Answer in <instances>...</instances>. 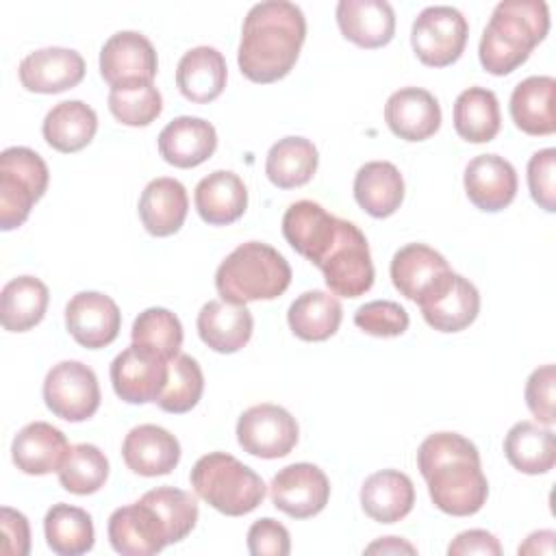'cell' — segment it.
Returning a JSON list of instances; mask_svg holds the SVG:
<instances>
[{
	"instance_id": "cell-39",
	"label": "cell",
	"mask_w": 556,
	"mask_h": 556,
	"mask_svg": "<svg viewBox=\"0 0 556 556\" xmlns=\"http://www.w3.org/2000/svg\"><path fill=\"white\" fill-rule=\"evenodd\" d=\"M43 534L48 547L59 556H80L93 547L91 515L72 504H54L43 517Z\"/></svg>"
},
{
	"instance_id": "cell-29",
	"label": "cell",
	"mask_w": 556,
	"mask_h": 556,
	"mask_svg": "<svg viewBox=\"0 0 556 556\" xmlns=\"http://www.w3.org/2000/svg\"><path fill=\"white\" fill-rule=\"evenodd\" d=\"M198 215L211 226H228L248 208V189L230 169H215L195 185L193 193Z\"/></svg>"
},
{
	"instance_id": "cell-6",
	"label": "cell",
	"mask_w": 556,
	"mask_h": 556,
	"mask_svg": "<svg viewBox=\"0 0 556 556\" xmlns=\"http://www.w3.org/2000/svg\"><path fill=\"white\" fill-rule=\"evenodd\" d=\"M50 172L46 161L30 148L13 146L0 154V228H20L33 204L46 193Z\"/></svg>"
},
{
	"instance_id": "cell-4",
	"label": "cell",
	"mask_w": 556,
	"mask_h": 556,
	"mask_svg": "<svg viewBox=\"0 0 556 556\" xmlns=\"http://www.w3.org/2000/svg\"><path fill=\"white\" fill-rule=\"evenodd\" d=\"M289 285L291 267L287 258L263 241L237 245L215 271L217 293L230 304L276 300Z\"/></svg>"
},
{
	"instance_id": "cell-17",
	"label": "cell",
	"mask_w": 556,
	"mask_h": 556,
	"mask_svg": "<svg viewBox=\"0 0 556 556\" xmlns=\"http://www.w3.org/2000/svg\"><path fill=\"white\" fill-rule=\"evenodd\" d=\"M339 219L313 200H298L282 215V235L298 254L319 265L337 239Z\"/></svg>"
},
{
	"instance_id": "cell-37",
	"label": "cell",
	"mask_w": 556,
	"mask_h": 556,
	"mask_svg": "<svg viewBox=\"0 0 556 556\" xmlns=\"http://www.w3.org/2000/svg\"><path fill=\"white\" fill-rule=\"evenodd\" d=\"M319 154L306 137L278 139L265 159V174L278 189H295L306 185L317 172Z\"/></svg>"
},
{
	"instance_id": "cell-2",
	"label": "cell",
	"mask_w": 556,
	"mask_h": 556,
	"mask_svg": "<svg viewBox=\"0 0 556 556\" xmlns=\"http://www.w3.org/2000/svg\"><path fill=\"white\" fill-rule=\"evenodd\" d=\"M306 39V17L302 9L287 0H265L254 4L241 28L237 63L252 83H276L285 78Z\"/></svg>"
},
{
	"instance_id": "cell-3",
	"label": "cell",
	"mask_w": 556,
	"mask_h": 556,
	"mask_svg": "<svg viewBox=\"0 0 556 556\" xmlns=\"http://www.w3.org/2000/svg\"><path fill=\"white\" fill-rule=\"evenodd\" d=\"M549 30V11L541 0H504L495 4L482 30L478 56L493 76H506L523 65Z\"/></svg>"
},
{
	"instance_id": "cell-27",
	"label": "cell",
	"mask_w": 556,
	"mask_h": 556,
	"mask_svg": "<svg viewBox=\"0 0 556 556\" xmlns=\"http://www.w3.org/2000/svg\"><path fill=\"white\" fill-rule=\"evenodd\" d=\"M189 198L180 180L161 176L146 185L139 198V217L152 237L178 232L187 219Z\"/></svg>"
},
{
	"instance_id": "cell-32",
	"label": "cell",
	"mask_w": 556,
	"mask_h": 556,
	"mask_svg": "<svg viewBox=\"0 0 556 556\" xmlns=\"http://www.w3.org/2000/svg\"><path fill=\"white\" fill-rule=\"evenodd\" d=\"M96 130L98 115L83 100H63L54 104L41 124L46 143L63 154H72L89 146Z\"/></svg>"
},
{
	"instance_id": "cell-34",
	"label": "cell",
	"mask_w": 556,
	"mask_h": 556,
	"mask_svg": "<svg viewBox=\"0 0 556 556\" xmlns=\"http://www.w3.org/2000/svg\"><path fill=\"white\" fill-rule=\"evenodd\" d=\"M343 319L341 302L328 291H304L298 295L287 313L291 332L302 341H326L330 339Z\"/></svg>"
},
{
	"instance_id": "cell-38",
	"label": "cell",
	"mask_w": 556,
	"mask_h": 556,
	"mask_svg": "<svg viewBox=\"0 0 556 556\" xmlns=\"http://www.w3.org/2000/svg\"><path fill=\"white\" fill-rule=\"evenodd\" d=\"M502 126L500 102L491 89L469 87L454 102V128L469 143H486L495 139Z\"/></svg>"
},
{
	"instance_id": "cell-21",
	"label": "cell",
	"mask_w": 556,
	"mask_h": 556,
	"mask_svg": "<svg viewBox=\"0 0 556 556\" xmlns=\"http://www.w3.org/2000/svg\"><path fill=\"white\" fill-rule=\"evenodd\" d=\"M426 324L439 332H460L480 311V293L465 276L454 274L424 302H419Z\"/></svg>"
},
{
	"instance_id": "cell-7",
	"label": "cell",
	"mask_w": 556,
	"mask_h": 556,
	"mask_svg": "<svg viewBox=\"0 0 556 556\" xmlns=\"http://www.w3.org/2000/svg\"><path fill=\"white\" fill-rule=\"evenodd\" d=\"M328 289L341 298H358L374 285V263L367 237L348 219H339L337 239L317 265Z\"/></svg>"
},
{
	"instance_id": "cell-33",
	"label": "cell",
	"mask_w": 556,
	"mask_h": 556,
	"mask_svg": "<svg viewBox=\"0 0 556 556\" xmlns=\"http://www.w3.org/2000/svg\"><path fill=\"white\" fill-rule=\"evenodd\" d=\"M354 200L371 217L393 215L404 200V178L389 161H369L354 176Z\"/></svg>"
},
{
	"instance_id": "cell-22",
	"label": "cell",
	"mask_w": 556,
	"mask_h": 556,
	"mask_svg": "<svg viewBox=\"0 0 556 556\" xmlns=\"http://www.w3.org/2000/svg\"><path fill=\"white\" fill-rule=\"evenodd\" d=\"M122 458L139 476H165L180 463V443L169 430L156 424H141L126 434Z\"/></svg>"
},
{
	"instance_id": "cell-15",
	"label": "cell",
	"mask_w": 556,
	"mask_h": 556,
	"mask_svg": "<svg viewBox=\"0 0 556 556\" xmlns=\"http://www.w3.org/2000/svg\"><path fill=\"white\" fill-rule=\"evenodd\" d=\"M65 328L87 350L111 345L122 328V313L113 298L100 291H80L65 306Z\"/></svg>"
},
{
	"instance_id": "cell-24",
	"label": "cell",
	"mask_w": 556,
	"mask_h": 556,
	"mask_svg": "<svg viewBox=\"0 0 556 556\" xmlns=\"http://www.w3.org/2000/svg\"><path fill=\"white\" fill-rule=\"evenodd\" d=\"M337 24L348 41L365 50L382 48L395 35V13L384 0H341Z\"/></svg>"
},
{
	"instance_id": "cell-51",
	"label": "cell",
	"mask_w": 556,
	"mask_h": 556,
	"mask_svg": "<svg viewBox=\"0 0 556 556\" xmlns=\"http://www.w3.org/2000/svg\"><path fill=\"white\" fill-rule=\"evenodd\" d=\"M554 539L556 532L554 530H536L532 532L521 545H519V554H554Z\"/></svg>"
},
{
	"instance_id": "cell-40",
	"label": "cell",
	"mask_w": 556,
	"mask_h": 556,
	"mask_svg": "<svg viewBox=\"0 0 556 556\" xmlns=\"http://www.w3.org/2000/svg\"><path fill=\"white\" fill-rule=\"evenodd\" d=\"M130 339L137 348L172 361L180 354L182 348V324L172 311L163 306H150L141 311L132 321Z\"/></svg>"
},
{
	"instance_id": "cell-31",
	"label": "cell",
	"mask_w": 556,
	"mask_h": 556,
	"mask_svg": "<svg viewBox=\"0 0 556 556\" xmlns=\"http://www.w3.org/2000/svg\"><path fill=\"white\" fill-rule=\"evenodd\" d=\"M556 80L552 76H528L510 93V117L526 135H552L556 130L554 115Z\"/></svg>"
},
{
	"instance_id": "cell-10",
	"label": "cell",
	"mask_w": 556,
	"mask_h": 556,
	"mask_svg": "<svg viewBox=\"0 0 556 556\" xmlns=\"http://www.w3.org/2000/svg\"><path fill=\"white\" fill-rule=\"evenodd\" d=\"M300 437L295 417L278 404H256L241 413L237 421V441L243 452L256 458L287 456Z\"/></svg>"
},
{
	"instance_id": "cell-36",
	"label": "cell",
	"mask_w": 556,
	"mask_h": 556,
	"mask_svg": "<svg viewBox=\"0 0 556 556\" xmlns=\"http://www.w3.org/2000/svg\"><path fill=\"white\" fill-rule=\"evenodd\" d=\"M50 291L35 276H17L2 287L0 321L9 332H26L35 328L48 308Z\"/></svg>"
},
{
	"instance_id": "cell-28",
	"label": "cell",
	"mask_w": 556,
	"mask_h": 556,
	"mask_svg": "<svg viewBox=\"0 0 556 556\" xmlns=\"http://www.w3.org/2000/svg\"><path fill=\"white\" fill-rule=\"evenodd\" d=\"M226 59L211 46H195L187 50L176 65V85L180 93L195 104H206L219 98L226 87Z\"/></svg>"
},
{
	"instance_id": "cell-47",
	"label": "cell",
	"mask_w": 556,
	"mask_h": 556,
	"mask_svg": "<svg viewBox=\"0 0 556 556\" xmlns=\"http://www.w3.org/2000/svg\"><path fill=\"white\" fill-rule=\"evenodd\" d=\"M554 384H556V369L554 365H543L534 369L526 382V404L530 413L543 426L554 424Z\"/></svg>"
},
{
	"instance_id": "cell-19",
	"label": "cell",
	"mask_w": 556,
	"mask_h": 556,
	"mask_svg": "<svg viewBox=\"0 0 556 556\" xmlns=\"http://www.w3.org/2000/svg\"><path fill=\"white\" fill-rule=\"evenodd\" d=\"M465 193L469 202L484 211L497 213L517 195V172L500 154H478L465 167Z\"/></svg>"
},
{
	"instance_id": "cell-52",
	"label": "cell",
	"mask_w": 556,
	"mask_h": 556,
	"mask_svg": "<svg viewBox=\"0 0 556 556\" xmlns=\"http://www.w3.org/2000/svg\"><path fill=\"white\" fill-rule=\"evenodd\" d=\"M367 554H400V552H406V554H415V545H410L408 541L400 539V536H382L380 541L371 543L365 547Z\"/></svg>"
},
{
	"instance_id": "cell-18",
	"label": "cell",
	"mask_w": 556,
	"mask_h": 556,
	"mask_svg": "<svg viewBox=\"0 0 556 556\" xmlns=\"http://www.w3.org/2000/svg\"><path fill=\"white\" fill-rule=\"evenodd\" d=\"M20 83L33 93H61L85 78V59L72 48H41L20 63Z\"/></svg>"
},
{
	"instance_id": "cell-8",
	"label": "cell",
	"mask_w": 556,
	"mask_h": 556,
	"mask_svg": "<svg viewBox=\"0 0 556 556\" xmlns=\"http://www.w3.org/2000/svg\"><path fill=\"white\" fill-rule=\"evenodd\" d=\"M469 24L465 15L447 4L426 7L413 22L410 46L417 59L430 67L456 63L465 50Z\"/></svg>"
},
{
	"instance_id": "cell-49",
	"label": "cell",
	"mask_w": 556,
	"mask_h": 556,
	"mask_svg": "<svg viewBox=\"0 0 556 556\" xmlns=\"http://www.w3.org/2000/svg\"><path fill=\"white\" fill-rule=\"evenodd\" d=\"M0 530H2L0 554H4V556H26L30 552L28 519L20 510H15L11 506H2V510H0Z\"/></svg>"
},
{
	"instance_id": "cell-48",
	"label": "cell",
	"mask_w": 556,
	"mask_h": 556,
	"mask_svg": "<svg viewBox=\"0 0 556 556\" xmlns=\"http://www.w3.org/2000/svg\"><path fill=\"white\" fill-rule=\"evenodd\" d=\"M248 549L254 556H287L291 552L289 530L271 519H256L248 530Z\"/></svg>"
},
{
	"instance_id": "cell-42",
	"label": "cell",
	"mask_w": 556,
	"mask_h": 556,
	"mask_svg": "<svg viewBox=\"0 0 556 556\" xmlns=\"http://www.w3.org/2000/svg\"><path fill=\"white\" fill-rule=\"evenodd\" d=\"M204 391V374L195 358L189 354H178L169 361V374L163 393L156 404L165 413H189L202 397Z\"/></svg>"
},
{
	"instance_id": "cell-35",
	"label": "cell",
	"mask_w": 556,
	"mask_h": 556,
	"mask_svg": "<svg viewBox=\"0 0 556 556\" xmlns=\"http://www.w3.org/2000/svg\"><path fill=\"white\" fill-rule=\"evenodd\" d=\"M508 463L528 476L547 473L556 465V437L534 421H517L504 439Z\"/></svg>"
},
{
	"instance_id": "cell-11",
	"label": "cell",
	"mask_w": 556,
	"mask_h": 556,
	"mask_svg": "<svg viewBox=\"0 0 556 556\" xmlns=\"http://www.w3.org/2000/svg\"><path fill=\"white\" fill-rule=\"evenodd\" d=\"M159 59L152 41L137 30L111 35L100 50V74L111 89L148 85L154 80Z\"/></svg>"
},
{
	"instance_id": "cell-23",
	"label": "cell",
	"mask_w": 556,
	"mask_h": 556,
	"mask_svg": "<svg viewBox=\"0 0 556 556\" xmlns=\"http://www.w3.org/2000/svg\"><path fill=\"white\" fill-rule=\"evenodd\" d=\"M217 148L215 126L202 117L180 115L159 132V154L165 163L189 169L213 156Z\"/></svg>"
},
{
	"instance_id": "cell-16",
	"label": "cell",
	"mask_w": 556,
	"mask_h": 556,
	"mask_svg": "<svg viewBox=\"0 0 556 556\" xmlns=\"http://www.w3.org/2000/svg\"><path fill=\"white\" fill-rule=\"evenodd\" d=\"M393 287L413 302H424L450 276L452 269L443 254L426 243H406L391 258Z\"/></svg>"
},
{
	"instance_id": "cell-12",
	"label": "cell",
	"mask_w": 556,
	"mask_h": 556,
	"mask_svg": "<svg viewBox=\"0 0 556 556\" xmlns=\"http://www.w3.org/2000/svg\"><path fill=\"white\" fill-rule=\"evenodd\" d=\"M271 504L293 519L319 515L330 500L328 476L313 463L282 467L269 484Z\"/></svg>"
},
{
	"instance_id": "cell-20",
	"label": "cell",
	"mask_w": 556,
	"mask_h": 556,
	"mask_svg": "<svg viewBox=\"0 0 556 556\" xmlns=\"http://www.w3.org/2000/svg\"><path fill=\"white\" fill-rule=\"evenodd\" d=\"M389 130L404 141H424L441 128L439 100L421 87H402L384 104Z\"/></svg>"
},
{
	"instance_id": "cell-26",
	"label": "cell",
	"mask_w": 556,
	"mask_h": 556,
	"mask_svg": "<svg viewBox=\"0 0 556 556\" xmlns=\"http://www.w3.org/2000/svg\"><path fill=\"white\" fill-rule=\"evenodd\" d=\"M198 334L211 350L219 354L239 352L252 337L254 319L245 304L224 300L206 302L198 313Z\"/></svg>"
},
{
	"instance_id": "cell-25",
	"label": "cell",
	"mask_w": 556,
	"mask_h": 556,
	"mask_svg": "<svg viewBox=\"0 0 556 556\" xmlns=\"http://www.w3.org/2000/svg\"><path fill=\"white\" fill-rule=\"evenodd\" d=\"M67 452L70 443L65 434L48 421H33L24 426L11 443V458L15 467L28 476L59 471Z\"/></svg>"
},
{
	"instance_id": "cell-9",
	"label": "cell",
	"mask_w": 556,
	"mask_h": 556,
	"mask_svg": "<svg viewBox=\"0 0 556 556\" xmlns=\"http://www.w3.org/2000/svg\"><path fill=\"white\" fill-rule=\"evenodd\" d=\"M43 402L52 415L65 421H85L100 408L96 371L80 361L56 363L43 380Z\"/></svg>"
},
{
	"instance_id": "cell-50",
	"label": "cell",
	"mask_w": 556,
	"mask_h": 556,
	"mask_svg": "<svg viewBox=\"0 0 556 556\" xmlns=\"http://www.w3.org/2000/svg\"><path fill=\"white\" fill-rule=\"evenodd\" d=\"M450 556H467V554H484V556H500L502 545L495 539V534L473 528L465 530L454 536V541L447 545Z\"/></svg>"
},
{
	"instance_id": "cell-14",
	"label": "cell",
	"mask_w": 556,
	"mask_h": 556,
	"mask_svg": "<svg viewBox=\"0 0 556 556\" xmlns=\"http://www.w3.org/2000/svg\"><path fill=\"white\" fill-rule=\"evenodd\" d=\"M106 534L111 547L122 556H152L169 545L163 519L143 500L115 508Z\"/></svg>"
},
{
	"instance_id": "cell-30",
	"label": "cell",
	"mask_w": 556,
	"mask_h": 556,
	"mask_svg": "<svg viewBox=\"0 0 556 556\" xmlns=\"http://www.w3.org/2000/svg\"><path fill=\"white\" fill-rule=\"evenodd\" d=\"M415 504L413 480L397 469H380L361 486V506L378 523L404 519Z\"/></svg>"
},
{
	"instance_id": "cell-1",
	"label": "cell",
	"mask_w": 556,
	"mask_h": 556,
	"mask_svg": "<svg viewBox=\"0 0 556 556\" xmlns=\"http://www.w3.org/2000/svg\"><path fill=\"white\" fill-rule=\"evenodd\" d=\"M417 467L432 504L452 515H476L489 497L478 447L458 432H434L417 450Z\"/></svg>"
},
{
	"instance_id": "cell-44",
	"label": "cell",
	"mask_w": 556,
	"mask_h": 556,
	"mask_svg": "<svg viewBox=\"0 0 556 556\" xmlns=\"http://www.w3.org/2000/svg\"><path fill=\"white\" fill-rule=\"evenodd\" d=\"M109 111L117 122L126 126H148L161 115L163 98L152 83L111 89Z\"/></svg>"
},
{
	"instance_id": "cell-5",
	"label": "cell",
	"mask_w": 556,
	"mask_h": 556,
	"mask_svg": "<svg viewBox=\"0 0 556 556\" xmlns=\"http://www.w3.org/2000/svg\"><path fill=\"white\" fill-rule=\"evenodd\" d=\"M198 497L228 517L252 513L265 500L261 476L226 452H211L195 460L189 473Z\"/></svg>"
},
{
	"instance_id": "cell-41",
	"label": "cell",
	"mask_w": 556,
	"mask_h": 556,
	"mask_svg": "<svg viewBox=\"0 0 556 556\" xmlns=\"http://www.w3.org/2000/svg\"><path fill=\"white\" fill-rule=\"evenodd\" d=\"M109 478V458L98 445L78 443L72 445L61 469L59 482L74 495H91L104 486Z\"/></svg>"
},
{
	"instance_id": "cell-13",
	"label": "cell",
	"mask_w": 556,
	"mask_h": 556,
	"mask_svg": "<svg viewBox=\"0 0 556 556\" xmlns=\"http://www.w3.org/2000/svg\"><path fill=\"white\" fill-rule=\"evenodd\" d=\"M167 374L169 361L137 348L135 343L119 352L109 369L115 395L128 404L156 402L165 389Z\"/></svg>"
},
{
	"instance_id": "cell-43",
	"label": "cell",
	"mask_w": 556,
	"mask_h": 556,
	"mask_svg": "<svg viewBox=\"0 0 556 556\" xmlns=\"http://www.w3.org/2000/svg\"><path fill=\"white\" fill-rule=\"evenodd\" d=\"M141 500L148 502L163 519L169 543L182 541L195 528L198 502L189 491L176 486H156L146 491Z\"/></svg>"
},
{
	"instance_id": "cell-45",
	"label": "cell",
	"mask_w": 556,
	"mask_h": 556,
	"mask_svg": "<svg viewBox=\"0 0 556 556\" xmlns=\"http://www.w3.org/2000/svg\"><path fill=\"white\" fill-rule=\"evenodd\" d=\"M354 324L371 337H400L408 330L410 317L404 306L393 300H371L356 308Z\"/></svg>"
},
{
	"instance_id": "cell-46",
	"label": "cell",
	"mask_w": 556,
	"mask_h": 556,
	"mask_svg": "<svg viewBox=\"0 0 556 556\" xmlns=\"http://www.w3.org/2000/svg\"><path fill=\"white\" fill-rule=\"evenodd\" d=\"M556 150L545 148L528 161V189L532 200L547 213L556 211Z\"/></svg>"
}]
</instances>
